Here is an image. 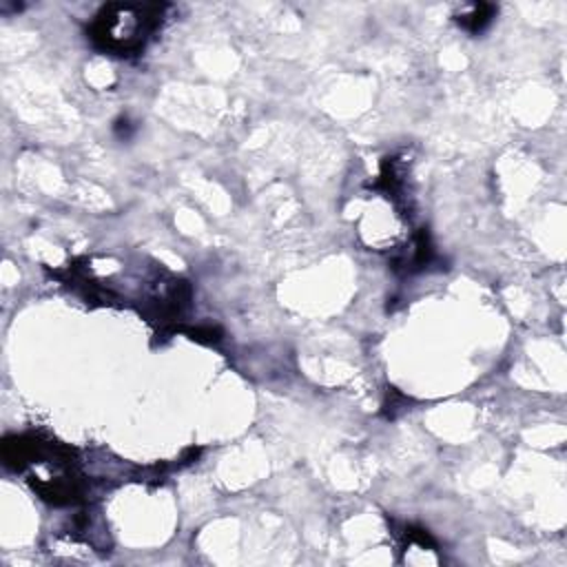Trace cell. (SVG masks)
<instances>
[{
  "label": "cell",
  "instance_id": "6da1fadb",
  "mask_svg": "<svg viewBox=\"0 0 567 567\" xmlns=\"http://www.w3.org/2000/svg\"><path fill=\"white\" fill-rule=\"evenodd\" d=\"M162 20V7H137V4H109L104 7L93 27L91 38L97 47L128 55L144 47V40L155 31Z\"/></svg>",
  "mask_w": 567,
  "mask_h": 567
},
{
  "label": "cell",
  "instance_id": "7a4b0ae2",
  "mask_svg": "<svg viewBox=\"0 0 567 567\" xmlns=\"http://www.w3.org/2000/svg\"><path fill=\"white\" fill-rule=\"evenodd\" d=\"M492 13H494V9L489 4H472L467 11H461V16H456V20L470 33H478L492 20Z\"/></svg>",
  "mask_w": 567,
  "mask_h": 567
}]
</instances>
